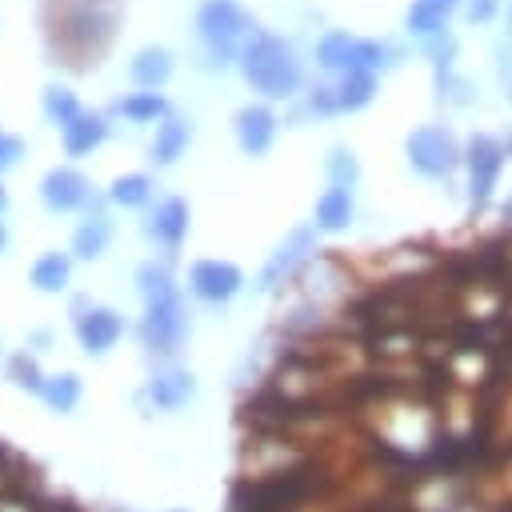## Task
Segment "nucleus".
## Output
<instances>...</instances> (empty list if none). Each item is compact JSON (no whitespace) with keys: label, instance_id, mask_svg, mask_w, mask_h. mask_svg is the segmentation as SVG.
Instances as JSON below:
<instances>
[{"label":"nucleus","instance_id":"1","mask_svg":"<svg viewBox=\"0 0 512 512\" xmlns=\"http://www.w3.org/2000/svg\"><path fill=\"white\" fill-rule=\"evenodd\" d=\"M140 292H144V304H148L144 324H140L144 344L152 352H176V344L184 340L188 320H184V304L176 296L172 276L164 268H156V264H144L140 268Z\"/></svg>","mask_w":512,"mask_h":512},{"label":"nucleus","instance_id":"2","mask_svg":"<svg viewBox=\"0 0 512 512\" xmlns=\"http://www.w3.org/2000/svg\"><path fill=\"white\" fill-rule=\"evenodd\" d=\"M240 68L248 76L252 88H260L264 96H292L300 84V60L296 52L268 32H256L248 40V48L240 52Z\"/></svg>","mask_w":512,"mask_h":512},{"label":"nucleus","instance_id":"3","mask_svg":"<svg viewBox=\"0 0 512 512\" xmlns=\"http://www.w3.org/2000/svg\"><path fill=\"white\" fill-rule=\"evenodd\" d=\"M408 160L424 176H448L460 164V148H456V140H452L448 128L424 124V128H416L408 136Z\"/></svg>","mask_w":512,"mask_h":512},{"label":"nucleus","instance_id":"4","mask_svg":"<svg viewBox=\"0 0 512 512\" xmlns=\"http://www.w3.org/2000/svg\"><path fill=\"white\" fill-rule=\"evenodd\" d=\"M196 24H200V36L208 40V48H212L220 60H228V56H232L236 36L248 28V16H244L232 0H208V4L200 8Z\"/></svg>","mask_w":512,"mask_h":512},{"label":"nucleus","instance_id":"5","mask_svg":"<svg viewBox=\"0 0 512 512\" xmlns=\"http://www.w3.org/2000/svg\"><path fill=\"white\" fill-rule=\"evenodd\" d=\"M112 24H116V12L112 4H100V0H76L64 16V32L76 48H100L108 36H112Z\"/></svg>","mask_w":512,"mask_h":512},{"label":"nucleus","instance_id":"6","mask_svg":"<svg viewBox=\"0 0 512 512\" xmlns=\"http://www.w3.org/2000/svg\"><path fill=\"white\" fill-rule=\"evenodd\" d=\"M192 292L208 304H224L240 292V268L236 264H224V260H200L192 264Z\"/></svg>","mask_w":512,"mask_h":512},{"label":"nucleus","instance_id":"7","mask_svg":"<svg viewBox=\"0 0 512 512\" xmlns=\"http://www.w3.org/2000/svg\"><path fill=\"white\" fill-rule=\"evenodd\" d=\"M500 164H504V148L492 136H476L468 144V172H472V200L476 204H484L492 196V184H496Z\"/></svg>","mask_w":512,"mask_h":512},{"label":"nucleus","instance_id":"8","mask_svg":"<svg viewBox=\"0 0 512 512\" xmlns=\"http://www.w3.org/2000/svg\"><path fill=\"white\" fill-rule=\"evenodd\" d=\"M304 488H308V476H304V472L276 476V480H268V484L252 488V496H248V508H244V512H284V508H292V504L304 496Z\"/></svg>","mask_w":512,"mask_h":512},{"label":"nucleus","instance_id":"9","mask_svg":"<svg viewBox=\"0 0 512 512\" xmlns=\"http://www.w3.org/2000/svg\"><path fill=\"white\" fill-rule=\"evenodd\" d=\"M40 196H44L48 208L72 212V208H80L88 200V180L80 172H72V168H52L44 176V184H40Z\"/></svg>","mask_w":512,"mask_h":512},{"label":"nucleus","instance_id":"10","mask_svg":"<svg viewBox=\"0 0 512 512\" xmlns=\"http://www.w3.org/2000/svg\"><path fill=\"white\" fill-rule=\"evenodd\" d=\"M120 332H124V324H120V316L112 308H88L76 320V336H80V344L88 352H108L120 340Z\"/></svg>","mask_w":512,"mask_h":512},{"label":"nucleus","instance_id":"11","mask_svg":"<svg viewBox=\"0 0 512 512\" xmlns=\"http://www.w3.org/2000/svg\"><path fill=\"white\" fill-rule=\"evenodd\" d=\"M312 240H316L312 228H296V232L276 248V256L268 260V268L260 272V288H276V284H280V280H284V276L312 252Z\"/></svg>","mask_w":512,"mask_h":512},{"label":"nucleus","instance_id":"12","mask_svg":"<svg viewBox=\"0 0 512 512\" xmlns=\"http://www.w3.org/2000/svg\"><path fill=\"white\" fill-rule=\"evenodd\" d=\"M272 132H276V116L260 104H248L236 112V136H240V148L260 156L268 144H272Z\"/></svg>","mask_w":512,"mask_h":512},{"label":"nucleus","instance_id":"13","mask_svg":"<svg viewBox=\"0 0 512 512\" xmlns=\"http://www.w3.org/2000/svg\"><path fill=\"white\" fill-rule=\"evenodd\" d=\"M192 392H196V384H192V376H188L184 368H164V372H156V376H152V384H148L152 404H156V408H164V412H172V408L188 404V400H192Z\"/></svg>","mask_w":512,"mask_h":512},{"label":"nucleus","instance_id":"14","mask_svg":"<svg viewBox=\"0 0 512 512\" xmlns=\"http://www.w3.org/2000/svg\"><path fill=\"white\" fill-rule=\"evenodd\" d=\"M148 232H152L156 240H164L168 248H176V244L184 240V232H188V204H184L180 196H168L164 204H156Z\"/></svg>","mask_w":512,"mask_h":512},{"label":"nucleus","instance_id":"15","mask_svg":"<svg viewBox=\"0 0 512 512\" xmlns=\"http://www.w3.org/2000/svg\"><path fill=\"white\" fill-rule=\"evenodd\" d=\"M104 120L96 116V112H80L72 124H64V148L72 152V156H84V152H92L100 140H104Z\"/></svg>","mask_w":512,"mask_h":512},{"label":"nucleus","instance_id":"16","mask_svg":"<svg viewBox=\"0 0 512 512\" xmlns=\"http://www.w3.org/2000/svg\"><path fill=\"white\" fill-rule=\"evenodd\" d=\"M348 220H352V196H348V188L332 184V188L316 200V224L328 228V232H340Z\"/></svg>","mask_w":512,"mask_h":512},{"label":"nucleus","instance_id":"17","mask_svg":"<svg viewBox=\"0 0 512 512\" xmlns=\"http://www.w3.org/2000/svg\"><path fill=\"white\" fill-rule=\"evenodd\" d=\"M168 72H172V56H168L164 48H144V52H136V60H132V80H136L140 88L164 84Z\"/></svg>","mask_w":512,"mask_h":512},{"label":"nucleus","instance_id":"18","mask_svg":"<svg viewBox=\"0 0 512 512\" xmlns=\"http://www.w3.org/2000/svg\"><path fill=\"white\" fill-rule=\"evenodd\" d=\"M108 236H112V224H108V216L96 212V216H88V220L76 228V236H72V252H76L80 260H92V256L104 252Z\"/></svg>","mask_w":512,"mask_h":512},{"label":"nucleus","instance_id":"19","mask_svg":"<svg viewBox=\"0 0 512 512\" xmlns=\"http://www.w3.org/2000/svg\"><path fill=\"white\" fill-rule=\"evenodd\" d=\"M452 8H456V0H416L412 12H408V28L420 32V36H432V32L444 28Z\"/></svg>","mask_w":512,"mask_h":512},{"label":"nucleus","instance_id":"20","mask_svg":"<svg viewBox=\"0 0 512 512\" xmlns=\"http://www.w3.org/2000/svg\"><path fill=\"white\" fill-rule=\"evenodd\" d=\"M188 144V124L184 120H164L156 128V140H152V160L156 164H172Z\"/></svg>","mask_w":512,"mask_h":512},{"label":"nucleus","instance_id":"21","mask_svg":"<svg viewBox=\"0 0 512 512\" xmlns=\"http://www.w3.org/2000/svg\"><path fill=\"white\" fill-rule=\"evenodd\" d=\"M68 256H60V252H44L36 264H32V284L40 288V292H60L64 284H68Z\"/></svg>","mask_w":512,"mask_h":512},{"label":"nucleus","instance_id":"22","mask_svg":"<svg viewBox=\"0 0 512 512\" xmlns=\"http://www.w3.org/2000/svg\"><path fill=\"white\" fill-rule=\"evenodd\" d=\"M372 92H376L372 72H348L340 92H336V100H340V108H364L372 100Z\"/></svg>","mask_w":512,"mask_h":512},{"label":"nucleus","instance_id":"23","mask_svg":"<svg viewBox=\"0 0 512 512\" xmlns=\"http://www.w3.org/2000/svg\"><path fill=\"white\" fill-rule=\"evenodd\" d=\"M352 48H356V40H352L348 32H328V36L320 40L316 56H320V64H324V68H348Z\"/></svg>","mask_w":512,"mask_h":512},{"label":"nucleus","instance_id":"24","mask_svg":"<svg viewBox=\"0 0 512 512\" xmlns=\"http://www.w3.org/2000/svg\"><path fill=\"white\" fill-rule=\"evenodd\" d=\"M148 176H140V172H128V176H116L112 180V188H108V196L116 200V204H124V208H132V204H144L148 200Z\"/></svg>","mask_w":512,"mask_h":512},{"label":"nucleus","instance_id":"25","mask_svg":"<svg viewBox=\"0 0 512 512\" xmlns=\"http://www.w3.org/2000/svg\"><path fill=\"white\" fill-rule=\"evenodd\" d=\"M44 112H48L56 124H72V120L80 116L76 96H72L68 88H60V84H48V88H44Z\"/></svg>","mask_w":512,"mask_h":512},{"label":"nucleus","instance_id":"26","mask_svg":"<svg viewBox=\"0 0 512 512\" xmlns=\"http://www.w3.org/2000/svg\"><path fill=\"white\" fill-rule=\"evenodd\" d=\"M44 400L56 408V412H72L76 400H80V380L76 376H56L44 384Z\"/></svg>","mask_w":512,"mask_h":512},{"label":"nucleus","instance_id":"27","mask_svg":"<svg viewBox=\"0 0 512 512\" xmlns=\"http://www.w3.org/2000/svg\"><path fill=\"white\" fill-rule=\"evenodd\" d=\"M164 96H156V92H136V96H128V100H120V112L124 116H132V120H156V116H164Z\"/></svg>","mask_w":512,"mask_h":512},{"label":"nucleus","instance_id":"28","mask_svg":"<svg viewBox=\"0 0 512 512\" xmlns=\"http://www.w3.org/2000/svg\"><path fill=\"white\" fill-rule=\"evenodd\" d=\"M8 372H12V380L20 384V388H32V392H44V376H40V368L28 360V356H12V364H8Z\"/></svg>","mask_w":512,"mask_h":512},{"label":"nucleus","instance_id":"29","mask_svg":"<svg viewBox=\"0 0 512 512\" xmlns=\"http://www.w3.org/2000/svg\"><path fill=\"white\" fill-rule=\"evenodd\" d=\"M328 172H332V184L348 188V184L356 180V160H352L344 148H332V156H328Z\"/></svg>","mask_w":512,"mask_h":512},{"label":"nucleus","instance_id":"30","mask_svg":"<svg viewBox=\"0 0 512 512\" xmlns=\"http://www.w3.org/2000/svg\"><path fill=\"white\" fill-rule=\"evenodd\" d=\"M20 152H24V144H20L16 136H4V132H0V168L16 164V160H20Z\"/></svg>","mask_w":512,"mask_h":512},{"label":"nucleus","instance_id":"31","mask_svg":"<svg viewBox=\"0 0 512 512\" xmlns=\"http://www.w3.org/2000/svg\"><path fill=\"white\" fill-rule=\"evenodd\" d=\"M492 12H496V0H472V8H468V20L476 24H484V20H492Z\"/></svg>","mask_w":512,"mask_h":512},{"label":"nucleus","instance_id":"32","mask_svg":"<svg viewBox=\"0 0 512 512\" xmlns=\"http://www.w3.org/2000/svg\"><path fill=\"white\" fill-rule=\"evenodd\" d=\"M4 244H8V228L0 224V252H4Z\"/></svg>","mask_w":512,"mask_h":512},{"label":"nucleus","instance_id":"33","mask_svg":"<svg viewBox=\"0 0 512 512\" xmlns=\"http://www.w3.org/2000/svg\"><path fill=\"white\" fill-rule=\"evenodd\" d=\"M4 204H8V192H4V188H0V208H4Z\"/></svg>","mask_w":512,"mask_h":512},{"label":"nucleus","instance_id":"34","mask_svg":"<svg viewBox=\"0 0 512 512\" xmlns=\"http://www.w3.org/2000/svg\"><path fill=\"white\" fill-rule=\"evenodd\" d=\"M508 208H512V204H508Z\"/></svg>","mask_w":512,"mask_h":512}]
</instances>
